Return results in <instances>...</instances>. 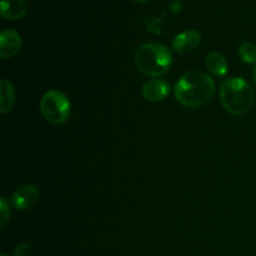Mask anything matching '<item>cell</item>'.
<instances>
[{
    "mask_svg": "<svg viewBox=\"0 0 256 256\" xmlns=\"http://www.w3.org/2000/svg\"><path fill=\"white\" fill-rule=\"evenodd\" d=\"M15 102V90L12 82L6 79L0 82V112L6 114L12 109Z\"/></svg>",
    "mask_w": 256,
    "mask_h": 256,
    "instance_id": "cell-11",
    "label": "cell"
},
{
    "mask_svg": "<svg viewBox=\"0 0 256 256\" xmlns=\"http://www.w3.org/2000/svg\"><path fill=\"white\" fill-rule=\"evenodd\" d=\"M10 216V210L9 205H8V202L5 199L0 200V226L4 228L6 222L9 220Z\"/></svg>",
    "mask_w": 256,
    "mask_h": 256,
    "instance_id": "cell-13",
    "label": "cell"
},
{
    "mask_svg": "<svg viewBox=\"0 0 256 256\" xmlns=\"http://www.w3.org/2000/svg\"><path fill=\"white\" fill-rule=\"evenodd\" d=\"M169 82L162 79H152L144 84L142 89V95L146 102H158L164 100L169 95Z\"/></svg>",
    "mask_w": 256,
    "mask_h": 256,
    "instance_id": "cell-8",
    "label": "cell"
},
{
    "mask_svg": "<svg viewBox=\"0 0 256 256\" xmlns=\"http://www.w3.org/2000/svg\"><path fill=\"white\" fill-rule=\"evenodd\" d=\"M135 65L138 70L150 78H160L166 74L172 64L170 50L158 42H146L135 52Z\"/></svg>",
    "mask_w": 256,
    "mask_h": 256,
    "instance_id": "cell-3",
    "label": "cell"
},
{
    "mask_svg": "<svg viewBox=\"0 0 256 256\" xmlns=\"http://www.w3.org/2000/svg\"><path fill=\"white\" fill-rule=\"evenodd\" d=\"M214 92V80L210 75L198 70L185 72L174 88L175 99L186 108L204 106L212 100Z\"/></svg>",
    "mask_w": 256,
    "mask_h": 256,
    "instance_id": "cell-1",
    "label": "cell"
},
{
    "mask_svg": "<svg viewBox=\"0 0 256 256\" xmlns=\"http://www.w3.org/2000/svg\"><path fill=\"white\" fill-rule=\"evenodd\" d=\"M30 252V245L26 242H22V244H18L16 248L14 250V256H28Z\"/></svg>",
    "mask_w": 256,
    "mask_h": 256,
    "instance_id": "cell-15",
    "label": "cell"
},
{
    "mask_svg": "<svg viewBox=\"0 0 256 256\" xmlns=\"http://www.w3.org/2000/svg\"><path fill=\"white\" fill-rule=\"evenodd\" d=\"M132 2H136V4H144V2H146L148 0H132Z\"/></svg>",
    "mask_w": 256,
    "mask_h": 256,
    "instance_id": "cell-17",
    "label": "cell"
},
{
    "mask_svg": "<svg viewBox=\"0 0 256 256\" xmlns=\"http://www.w3.org/2000/svg\"><path fill=\"white\" fill-rule=\"evenodd\" d=\"M238 54L246 64H256V45L252 42H246L240 45Z\"/></svg>",
    "mask_w": 256,
    "mask_h": 256,
    "instance_id": "cell-12",
    "label": "cell"
},
{
    "mask_svg": "<svg viewBox=\"0 0 256 256\" xmlns=\"http://www.w3.org/2000/svg\"><path fill=\"white\" fill-rule=\"evenodd\" d=\"M28 12L26 0H0V12L4 19H22Z\"/></svg>",
    "mask_w": 256,
    "mask_h": 256,
    "instance_id": "cell-9",
    "label": "cell"
},
{
    "mask_svg": "<svg viewBox=\"0 0 256 256\" xmlns=\"http://www.w3.org/2000/svg\"><path fill=\"white\" fill-rule=\"evenodd\" d=\"M254 82H255V86H256V66L254 69Z\"/></svg>",
    "mask_w": 256,
    "mask_h": 256,
    "instance_id": "cell-18",
    "label": "cell"
},
{
    "mask_svg": "<svg viewBox=\"0 0 256 256\" xmlns=\"http://www.w3.org/2000/svg\"><path fill=\"white\" fill-rule=\"evenodd\" d=\"M39 198V190L34 185H22L14 192L12 196V204L18 210L30 209Z\"/></svg>",
    "mask_w": 256,
    "mask_h": 256,
    "instance_id": "cell-6",
    "label": "cell"
},
{
    "mask_svg": "<svg viewBox=\"0 0 256 256\" xmlns=\"http://www.w3.org/2000/svg\"><path fill=\"white\" fill-rule=\"evenodd\" d=\"M145 26H146V30L149 32H152V34H160L162 32V22L160 19H146L145 20Z\"/></svg>",
    "mask_w": 256,
    "mask_h": 256,
    "instance_id": "cell-14",
    "label": "cell"
},
{
    "mask_svg": "<svg viewBox=\"0 0 256 256\" xmlns=\"http://www.w3.org/2000/svg\"><path fill=\"white\" fill-rule=\"evenodd\" d=\"M2 256H8V255H5V254H2Z\"/></svg>",
    "mask_w": 256,
    "mask_h": 256,
    "instance_id": "cell-19",
    "label": "cell"
},
{
    "mask_svg": "<svg viewBox=\"0 0 256 256\" xmlns=\"http://www.w3.org/2000/svg\"><path fill=\"white\" fill-rule=\"evenodd\" d=\"M205 64H206V68L210 72V74H212L214 76L222 78L229 72L228 60L220 52H210L206 56Z\"/></svg>",
    "mask_w": 256,
    "mask_h": 256,
    "instance_id": "cell-10",
    "label": "cell"
},
{
    "mask_svg": "<svg viewBox=\"0 0 256 256\" xmlns=\"http://www.w3.org/2000/svg\"><path fill=\"white\" fill-rule=\"evenodd\" d=\"M170 6H172V12H178L179 10H182V2H179V0H174V2H172V5H170Z\"/></svg>",
    "mask_w": 256,
    "mask_h": 256,
    "instance_id": "cell-16",
    "label": "cell"
},
{
    "mask_svg": "<svg viewBox=\"0 0 256 256\" xmlns=\"http://www.w3.org/2000/svg\"><path fill=\"white\" fill-rule=\"evenodd\" d=\"M255 94L252 85L242 78H229L220 88V102L228 112L232 115H244L252 109Z\"/></svg>",
    "mask_w": 256,
    "mask_h": 256,
    "instance_id": "cell-2",
    "label": "cell"
},
{
    "mask_svg": "<svg viewBox=\"0 0 256 256\" xmlns=\"http://www.w3.org/2000/svg\"><path fill=\"white\" fill-rule=\"evenodd\" d=\"M40 112L42 116L52 124H62L69 118L72 105L64 92L50 90L40 100Z\"/></svg>",
    "mask_w": 256,
    "mask_h": 256,
    "instance_id": "cell-4",
    "label": "cell"
},
{
    "mask_svg": "<svg viewBox=\"0 0 256 256\" xmlns=\"http://www.w3.org/2000/svg\"><path fill=\"white\" fill-rule=\"evenodd\" d=\"M22 36L15 30H2L0 34V58L9 59L22 49Z\"/></svg>",
    "mask_w": 256,
    "mask_h": 256,
    "instance_id": "cell-7",
    "label": "cell"
},
{
    "mask_svg": "<svg viewBox=\"0 0 256 256\" xmlns=\"http://www.w3.org/2000/svg\"><path fill=\"white\" fill-rule=\"evenodd\" d=\"M202 42V35L196 30H185L179 32L172 39V48L175 52L179 54H186L196 49Z\"/></svg>",
    "mask_w": 256,
    "mask_h": 256,
    "instance_id": "cell-5",
    "label": "cell"
}]
</instances>
